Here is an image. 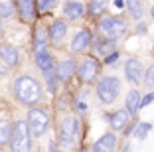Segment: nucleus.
<instances>
[{
  "mask_svg": "<svg viewBox=\"0 0 154 152\" xmlns=\"http://www.w3.org/2000/svg\"><path fill=\"white\" fill-rule=\"evenodd\" d=\"M99 32L105 40H121L127 34V22L119 16H103L99 20Z\"/></svg>",
  "mask_w": 154,
  "mask_h": 152,
  "instance_id": "7ed1b4c3",
  "label": "nucleus"
},
{
  "mask_svg": "<svg viewBox=\"0 0 154 152\" xmlns=\"http://www.w3.org/2000/svg\"><path fill=\"white\" fill-rule=\"evenodd\" d=\"M144 83L150 91H154V65H150L148 71H144Z\"/></svg>",
  "mask_w": 154,
  "mask_h": 152,
  "instance_id": "bb28decb",
  "label": "nucleus"
},
{
  "mask_svg": "<svg viewBox=\"0 0 154 152\" xmlns=\"http://www.w3.org/2000/svg\"><path fill=\"white\" fill-rule=\"evenodd\" d=\"M136 32H142V34H144V32H146V26H144V24H142V22H140V26L136 28Z\"/></svg>",
  "mask_w": 154,
  "mask_h": 152,
  "instance_id": "c756f323",
  "label": "nucleus"
},
{
  "mask_svg": "<svg viewBox=\"0 0 154 152\" xmlns=\"http://www.w3.org/2000/svg\"><path fill=\"white\" fill-rule=\"evenodd\" d=\"M128 150H131V148H128V146H127V148H125V152H128Z\"/></svg>",
  "mask_w": 154,
  "mask_h": 152,
  "instance_id": "473e14b6",
  "label": "nucleus"
},
{
  "mask_svg": "<svg viewBox=\"0 0 154 152\" xmlns=\"http://www.w3.org/2000/svg\"><path fill=\"white\" fill-rule=\"evenodd\" d=\"M12 130H14V125L10 121H0V146H6L10 144L12 140Z\"/></svg>",
  "mask_w": 154,
  "mask_h": 152,
  "instance_id": "412c9836",
  "label": "nucleus"
},
{
  "mask_svg": "<svg viewBox=\"0 0 154 152\" xmlns=\"http://www.w3.org/2000/svg\"><path fill=\"white\" fill-rule=\"evenodd\" d=\"M48 38H50V32H45V26L38 24L34 30V49L48 48Z\"/></svg>",
  "mask_w": 154,
  "mask_h": 152,
  "instance_id": "a211bd4d",
  "label": "nucleus"
},
{
  "mask_svg": "<svg viewBox=\"0 0 154 152\" xmlns=\"http://www.w3.org/2000/svg\"><path fill=\"white\" fill-rule=\"evenodd\" d=\"M34 59H36V65L40 67V71H48V69H54V67H57L54 63V57H51V54L48 51V48H42V49H34Z\"/></svg>",
  "mask_w": 154,
  "mask_h": 152,
  "instance_id": "9b49d317",
  "label": "nucleus"
},
{
  "mask_svg": "<svg viewBox=\"0 0 154 152\" xmlns=\"http://www.w3.org/2000/svg\"><path fill=\"white\" fill-rule=\"evenodd\" d=\"M152 18H154V6H152Z\"/></svg>",
  "mask_w": 154,
  "mask_h": 152,
  "instance_id": "72a5a7b5",
  "label": "nucleus"
},
{
  "mask_svg": "<svg viewBox=\"0 0 154 152\" xmlns=\"http://www.w3.org/2000/svg\"><path fill=\"white\" fill-rule=\"evenodd\" d=\"M132 119V115L127 111V109H119L117 113H113V115L109 116V125L113 130H122V129H127L128 121Z\"/></svg>",
  "mask_w": 154,
  "mask_h": 152,
  "instance_id": "4468645a",
  "label": "nucleus"
},
{
  "mask_svg": "<svg viewBox=\"0 0 154 152\" xmlns=\"http://www.w3.org/2000/svg\"><path fill=\"white\" fill-rule=\"evenodd\" d=\"M117 150V134L115 132H107L103 134L91 148V152H115Z\"/></svg>",
  "mask_w": 154,
  "mask_h": 152,
  "instance_id": "9d476101",
  "label": "nucleus"
},
{
  "mask_svg": "<svg viewBox=\"0 0 154 152\" xmlns=\"http://www.w3.org/2000/svg\"><path fill=\"white\" fill-rule=\"evenodd\" d=\"M16 10H18L20 14V20H22L24 24H30L34 22V18H36V2L34 0H16Z\"/></svg>",
  "mask_w": 154,
  "mask_h": 152,
  "instance_id": "1a4fd4ad",
  "label": "nucleus"
},
{
  "mask_svg": "<svg viewBox=\"0 0 154 152\" xmlns=\"http://www.w3.org/2000/svg\"><path fill=\"white\" fill-rule=\"evenodd\" d=\"M59 152H65V150H59Z\"/></svg>",
  "mask_w": 154,
  "mask_h": 152,
  "instance_id": "c9c22d12",
  "label": "nucleus"
},
{
  "mask_svg": "<svg viewBox=\"0 0 154 152\" xmlns=\"http://www.w3.org/2000/svg\"><path fill=\"white\" fill-rule=\"evenodd\" d=\"M107 2H109V0H91L89 2V12L93 14V16L103 14V10L107 8Z\"/></svg>",
  "mask_w": 154,
  "mask_h": 152,
  "instance_id": "b1692460",
  "label": "nucleus"
},
{
  "mask_svg": "<svg viewBox=\"0 0 154 152\" xmlns=\"http://www.w3.org/2000/svg\"><path fill=\"white\" fill-rule=\"evenodd\" d=\"M12 14H14L12 2H0V18H10Z\"/></svg>",
  "mask_w": 154,
  "mask_h": 152,
  "instance_id": "a878e982",
  "label": "nucleus"
},
{
  "mask_svg": "<svg viewBox=\"0 0 154 152\" xmlns=\"http://www.w3.org/2000/svg\"><path fill=\"white\" fill-rule=\"evenodd\" d=\"M127 8L131 18L134 20H140L142 14H144V8H142V0H127Z\"/></svg>",
  "mask_w": 154,
  "mask_h": 152,
  "instance_id": "4be33fe9",
  "label": "nucleus"
},
{
  "mask_svg": "<svg viewBox=\"0 0 154 152\" xmlns=\"http://www.w3.org/2000/svg\"><path fill=\"white\" fill-rule=\"evenodd\" d=\"M63 12H65V16H67L69 20H77V18H81L83 14H85V6H83L81 2H77V0H69L67 4H65Z\"/></svg>",
  "mask_w": 154,
  "mask_h": 152,
  "instance_id": "f3484780",
  "label": "nucleus"
},
{
  "mask_svg": "<svg viewBox=\"0 0 154 152\" xmlns=\"http://www.w3.org/2000/svg\"><path fill=\"white\" fill-rule=\"evenodd\" d=\"M0 34H2V18H0Z\"/></svg>",
  "mask_w": 154,
  "mask_h": 152,
  "instance_id": "2f4dec72",
  "label": "nucleus"
},
{
  "mask_svg": "<svg viewBox=\"0 0 154 152\" xmlns=\"http://www.w3.org/2000/svg\"><path fill=\"white\" fill-rule=\"evenodd\" d=\"M28 126H30V132H32V136H44L45 130L50 129V115L44 111V109H30L28 111Z\"/></svg>",
  "mask_w": 154,
  "mask_h": 152,
  "instance_id": "423d86ee",
  "label": "nucleus"
},
{
  "mask_svg": "<svg viewBox=\"0 0 154 152\" xmlns=\"http://www.w3.org/2000/svg\"><path fill=\"white\" fill-rule=\"evenodd\" d=\"M36 8L40 12H50L55 8V0H36Z\"/></svg>",
  "mask_w": 154,
  "mask_h": 152,
  "instance_id": "393cba45",
  "label": "nucleus"
},
{
  "mask_svg": "<svg viewBox=\"0 0 154 152\" xmlns=\"http://www.w3.org/2000/svg\"><path fill=\"white\" fill-rule=\"evenodd\" d=\"M0 152H4V150H0Z\"/></svg>",
  "mask_w": 154,
  "mask_h": 152,
  "instance_id": "e433bc0d",
  "label": "nucleus"
},
{
  "mask_svg": "<svg viewBox=\"0 0 154 152\" xmlns=\"http://www.w3.org/2000/svg\"><path fill=\"white\" fill-rule=\"evenodd\" d=\"M119 93H121V81H119V77L105 75L99 79V83H97V97H99L101 103H105V105L115 103Z\"/></svg>",
  "mask_w": 154,
  "mask_h": 152,
  "instance_id": "20e7f679",
  "label": "nucleus"
},
{
  "mask_svg": "<svg viewBox=\"0 0 154 152\" xmlns=\"http://www.w3.org/2000/svg\"><path fill=\"white\" fill-rule=\"evenodd\" d=\"M93 49H95L97 54L99 55H105V57H107V55H111L115 51V42L113 40H97L95 44H93Z\"/></svg>",
  "mask_w": 154,
  "mask_h": 152,
  "instance_id": "aec40b11",
  "label": "nucleus"
},
{
  "mask_svg": "<svg viewBox=\"0 0 154 152\" xmlns=\"http://www.w3.org/2000/svg\"><path fill=\"white\" fill-rule=\"evenodd\" d=\"M10 150L12 152H30L32 150V132L24 119L14 123L12 140H10Z\"/></svg>",
  "mask_w": 154,
  "mask_h": 152,
  "instance_id": "f03ea898",
  "label": "nucleus"
},
{
  "mask_svg": "<svg viewBox=\"0 0 154 152\" xmlns=\"http://www.w3.org/2000/svg\"><path fill=\"white\" fill-rule=\"evenodd\" d=\"M150 130H152V125H150V123H138V125L134 126V130H132V136L138 138V140H144Z\"/></svg>",
  "mask_w": 154,
  "mask_h": 152,
  "instance_id": "5701e85b",
  "label": "nucleus"
},
{
  "mask_svg": "<svg viewBox=\"0 0 154 152\" xmlns=\"http://www.w3.org/2000/svg\"><path fill=\"white\" fill-rule=\"evenodd\" d=\"M65 34H67V24H65L63 20H55V22L51 24V28H50V42L54 45H59L61 42H63Z\"/></svg>",
  "mask_w": 154,
  "mask_h": 152,
  "instance_id": "dca6fc26",
  "label": "nucleus"
},
{
  "mask_svg": "<svg viewBox=\"0 0 154 152\" xmlns=\"http://www.w3.org/2000/svg\"><path fill=\"white\" fill-rule=\"evenodd\" d=\"M75 73H77V63H75V59H65V61H61L57 65V79L61 81V83H67V81L71 79Z\"/></svg>",
  "mask_w": 154,
  "mask_h": 152,
  "instance_id": "2eb2a0df",
  "label": "nucleus"
},
{
  "mask_svg": "<svg viewBox=\"0 0 154 152\" xmlns=\"http://www.w3.org/2000/svg\"><path fill=\"white\" fill-rule=\"evenodd\" d=\"M115 6H117V8H122V6H125V2H122V0H115Z\"/></svg>",
  "mask_w": 154,
  "mask_h": 152,
  "instance_id": "7c9ffc66",
  "label": "nucleus"
},
{
  "mask_svg": "<svg viewBox=\"0 0 154 152\" xmlns=\"http://www.w3.org/2000/svg\"><path fill=\"white\" fill-rule=\"evenodd\" d=\"M14 93H16V99L22 105L34 107L36 103H40V99H42V85L34 77L22 75L14 81Z\"/></svg>",
  "mask_w": 154,
  "mask_h": 152,
  "instance_id": "f257e3e1",
  "label": "nucleus"
},
{
  "mask_svg": "<svg viewBox=\"0 0 154 152\" xmlns=\"http://www.w3.org/2000/svg\"><path fill=\"white\" fill-rule=\"evenodd\" d=\"M97 75H99V61H97L95 57H87L85 61L79 65V69H77V77H79L83 83H91Z\"/></svg>",
  "mask_w": 154,
  "mask_h": 152,
  "instance_id": "6e6552de",
  "label": "nucleus"
},
{
  "mask_svg": "<svg viewBox=\"0 0 154 152\" xmlns=\"http://www.w3.org/2000/svg\"><path fill=\"white\" fill-rule=\"evenodd\" d=\"M140 101H142V97H140V93H138V91L136 89H132L131 93L127 95V111L131 113L132 116L136 115V113H138V109H140Z\"/></svg>",
  "mask_w": 154,
  "mask_h": 152,
  "instance_id": "6ab92c4d",
  "label": "nucleus"
},
{
  "mask_svg": "<svg viewBox=\"0 0 154 152\" xmlns=\"http://www.w3.org/2000/svg\"><path fill=\"white\" fill-rule=\"evenodd\" d=\"M81 152H91V150H81Z\"/></svg>",
  "mask_w": 154,
  "mask_h": 152,
  "instance_id": "f704fd0d",
  "label": "nucleus"
},
{
  "mask_svg": "<svg viewBox=\"0 0 154 152\" xmlns=\"http://www.w3.org/2000/svg\"><path fill=\"white\" fill-rule=\"evenodd\" d=\"M117 59H119V51H113L111 55H107V57H105V63H107V65H111V63H115Z\"/></svg>",
  "mask_w": 154,
  "mask_h": 152,
  "instance_id": "c85d7f7f",
  "label": "nucleus"
},
{
  "mask_svg": "<svg viewBox=\"0 0 154 152\" xmlns=\"http://www.w3.org/2000/svg\"><path fill=\"white\" fill-rule=\"evenodd\" d=\"M77 132H79V119L75 115H67L59 125V144L63 148L73 146L77 140Z\"/></svg>",
  "mask_w": 154,
  "mask_h": 152,
  "instance_id": "39448f33",
  "label": "nucleus"
},
{
  "mask_svg": "<svg viewBox=\"0 0 154 152\" xmlns=\"http://www.w3.org/2000/svg\"><path fill=\"white\" fill-rule=\"evenodd\" d=\"M0 59L8 67H16L20 63V51L10 44H2L0 45Z\"/></svg>",
  "mask_w": 154,
  "mask_h": 152,
  "instance_id": "f8f14e48",
  "label": "nucleus"
},
{
  "mask_svg": "<svg viewBox=\"0 0 154 152\" xmlns=\"http://www.w3.org/2000/svg\"><path fill=\"white\" fill-rule=\"evenodd\" d=\"M91 45V34L89 30H79L71 40V51L73 54H81Z\"/></svg>",
  "mask_w": 154,
  "mask_h": 152,
  "instance_id": "ddd939ff",
  "label": "nucleus"
},
{
  "mask_svg": "<svg viewBox=\"0 0 154 152\" xmlns=\"http://www.w3.org/2000/svg\"><path fill=\"white\" fill-rule=\"evenodd\" d=\"M125 75L127 79L131 81L132 85H140L142 81H144V69H142V63L138 59L131 57L125 61Z\"/></svg>",
  "mask_w": 154,
  "mask_h": 152,
  "instance_id": "0eeeda50",
  "label": "nucleus"
},
{
  "mask_svg": "<svg viewBox=\"0 0 154 152\" xmlns=\"http://www.w3.org/2000/svg\"><path fill=\"white\" fill-rule=\"evenodd\" d=\"M150 103H154V91H150L148 95H144V97H142V101H140V109L148 107Z\"/></svg>",
  "mask_w": 154,
  "mask_h": 152,
  "instance_id": "cd10ccee",
  "label": "nucleus"
}]
</instances>
